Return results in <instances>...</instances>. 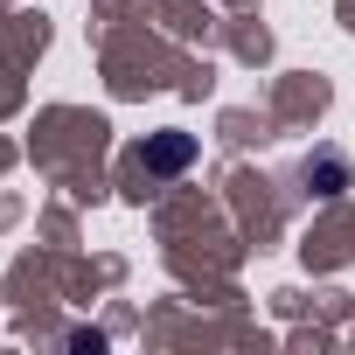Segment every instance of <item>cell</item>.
Returning <instances> with one entry per match:
<instances>
[{
    "label": "cell",
    "mask_w": 355,
    "mask_h": 355,
    "mask_svg": "<svg viewBox=\"0 0 355 355\" xmlns=\"http://www.w3.org/2000/svg\"><path fill=\"white\" fill-rule=\"evenodd\" d=\"M306 182H320L313 196H341V189H348V160H341V153H313V160H306Z\"/></svg>",
    "instance_id": "7a4b0ae2"
},
{
    "label": "cell",
    "mask_w": 355,
    "mask_h": 355,
    "mask_svg": "<svg viewBox=\"0 0 355 355\" xmlns=\"http://www.w3.org/2000/svg\"><path fill=\"white\" fill-rule=\"evenodd\" d=\"M132 160H139L146 174H182V167L196 160V139H189V132H160V139H146Z\"/></svg>",
    "instance_id": "6da1fadb"
}]
</instances>
